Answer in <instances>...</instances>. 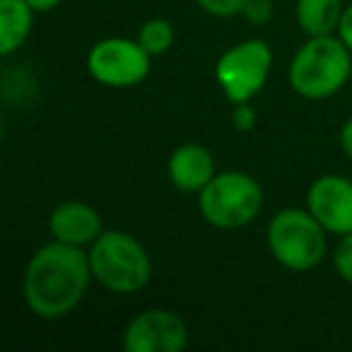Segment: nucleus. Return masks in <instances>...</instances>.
<instances>
[{"label":"nucleus","instance_id":"1","mask_svg":"<svg viewBox=\"0 0 352 352\" xmlns=\"http://www.w3.org/2000/svg\"><path fill=\"white\" fill-rule=\"evenodd\" d=\"M92 278L89 254L82 246L49 241L32 254L25 268V302L32 314L56 321L73 314L85 299Z\"/></svg>","mask_w":352,"mask_h":352},{"label":"nucleus","instance_id":"2","mask_svg":"<svg viewBox=\"0 0 352 352\" xmlns=\"http://www.w3.org/2000/svg\"><path fill=\"white\" fill-rule=\"evenodd\" d=\"M352 75V51L340 36H309L289 63V85L304 99H328L347 85Z\"/></svg>","mask_w":352,"mask_h":352},{"label":"nucleus","instance_id":"3","mask_svg":"<svg viewBox=\"0 0 352 352\" xmlns=\"http://www.w3.org/2000/svg\"><path fill=\"white\" fill-rule=\"evenodd\" d=\"M92 278L113 294H135L152 280V258L133 234L104 230L89 246Z\"/></svg>","mask_w":352,"mask_h":352},{"label":"nucleus","instance_id":"4","mask_svg":"<svg viewBox=\"0 0 352 352\" xmlns=\"http://www.w3.org/2000/svg\"><path fill=\"white\" fill-rule=\"evenodd\" d=\"M268 249L283 268L292 273H307L316 268L326 256L323 225L309 212V208H283L268 222Z\"/></svg>","mask_w":352,"mask_h":352},{"label":"nucleus","instance_id":"5","mask_svg":"<svg viewBox=\"0 0 352 352\" xmlns=\"http://www.w3.org/2000/svg\"><path fill=\"white\" fill-rule=\"evenodd\" d=\"M263 188L246 171H222L198 193V210L217 230H241L258 217Z\"/></svg>","mask_w":352,"mask_h":352},{"label":"nucleus","instance_id":"6","mask_svg":"<svg viewBox=\"0 0 352 352\" xmlns=\"http://www.w3.org/2000/svg\"><path fill=\"white\" fill-rule=\"evenodd\" d=\"M273 51L263 39H246L227 49L215 65V80L227 102H251L268 82Z\"/></svg>","mask_w":352,"mask_h":352},{"label":"nucleus","instance_id":"7","mask_svg":"<svg viewBox=\"0 0 352 352\" xmlns=\"http://www.w3.org/2000/svg\"><path fill=\"white\" fill-rule=\"evenodd\" d=\"M152 56L138 39L109 36L89 49L87 73L99 85L111 89H128L140 85L150 75Z\"/></svg>","mask_w":352,"mask_h":352},{"label":"nucleus","instance_id":"8","mask_svg":"<svg viewBox=\"0 0 352 352\" xmlns=\"http://www.w3.org/2000/svg\"><path fill=\"white\" fill-rule=\"evenodd\" d=\"M188 345V326L169 309H145L123 331L126 352H182Z\"/></svg>","mask_w":352,"mask_h":352},{"label":"nucleus","instance_id":"9","mask_svg":"<svg viewBox=\"0 0 352 352\" xmlns=\"http://www.w3.org/2000/svg\"><path fill=\"white\" fill-rule=\"evenodd\" d=\"M307 208L328 234L352 232V182L340 174H323L309 186Z\"/></svg>","mask_w":352,"mask_h":352},{"label":"nucleus","instance_id":"10","mask_svg":"<svg viewBox=\"0 0 352 352\" xmlns=\"http://www.w3.org/2000/svg\"><path fill=\"white\" fill-rule=\"evenodd\" d=\"M49 232L56 241L85 249V246H92V241L104 232L102 215L89 203L65 201L51 210Z\"/></svg>","mask_w":352,"mask_h":352},{"label":"nucleus","instance_id":"11","mask_svg":"<svg viewBox=\"0 0 352 352\" xmlns=\"http://www.w3.org/2000/svg\"><path fill=\"white\" fill-rule=\"evenodd\" d=\"M215 174V157L206 145H198V142L179 145L166 162L169 182L184 193H201Z\"/></svg>","mask_w":352,"mask_h":352},{"label":"nucleus","instance_id":"12","mask_svg":"<svg viewBox=\"0 0 352 352\" xmlns=\"http://www.w3.org/2000/svg\"><path fill=\"white\" fill-rule=\"evenodd\" d=\"M34 15L27 0H0V54L6 58L30 39Z\"/></svg>","mask_w":352,"mask_h":352},{"label":"nucleus","instance_id":"13","mask_svg":"<svg viewBox=\"0 0 352 352\" xmlns=\"http://www.w3.org/2000/svg\"><path fill=\"white\" fill-rule=\"evenodd\" d=\"M342 12V0H297V25L307 36H328L338 32Z\"/></svg>","mask_w":352,"mask_h":352},{"label":"nucleus","instance_id":"14","mask_svg":"<svg viewBox=\"0 0 352 352\" xmlns=\"http://www.w3.org/2000/svg\"><path fill=\"white\" fill-rule=\"evenodd\" d=\"M138 41L140 46L147 51V54L155 58V56H162L174 46V27H171L169 20L164 17H152L138 32Z\"/></svg>","mask_w":352,"mask_h":352},{"label":"nucleus","instance_id":"15","mask_svg":"<svg viewBox=\"0 0 352 352\" xmlns=\"http://www.w3.org/2000/svg\"><path fill=\"white\" fill-rule=\"evenodd\" d=\"M333 265L345 283H352V232L340 236L336 251H333Z\"/></svg>","mask_w":352,"mask_h":352},{"label":"nucleus","instance_id":"16","mask_svg":"<svg viewBox=\"0 0 352 352\" xmlns=\"http://www.w3.org/2000/svg\"><path fill=\"white\" fill-rule=\"evenodd\" d=\"M196 6L212 17H234L241 15L246 0H196Z\"/></svg>","mask_w":352,"mask_h":352},{"label":"nucleus","instance_id":"17","mask_svg":"<svg viewBox=\"0 0 352 352\" xmlns=\"http://www.w3.org/2000/svg\"><path fill=\"white\" fill-rule=\"evenodd\" d=\"M241 15L251 22V25H265L273 17V3L270 0H246Z\"/></svg>","mask_w":352,"mask_h":352},{"label":"nucleus","instance_id":"18","mask_svg":"<svg viewBox=\"0 0 352 352\" xmlns=\"http://www.w3.org/2000/svg\"><path fill=\"white\" fill-rule=\"evenodd\" d=\"M232 126L239 133H249L256 126V109L249 102L234 104V111H232Z\"/></svg>","mask_w":352,"mask_h":352},{"label":"nucleus","instance_id":"19","mask_svg":"<svg viewBox=\"0 0 352 352\" xmlns=\"http://www.w3.org/2000/svg\"><path fill=\"white\" fill-rule=\"evenodd\" d=\"M338 36L345 41V46L352 51V3L345 6V12H342L340 27H338Z\"/></svg>","mask_w":352,"mask_h":352},{"label":"nucleus","instance_id":"20","mask_svg":"<svg viewBox=\"0 0 352 352\" xmlns=\"http://www.w3.org/2000/svg\"><path fill=\"white\" fill-rule=\"evenodd\" d=\"M340 147H342V152L352 160V116L347 118L340 128Z\"/></svg>","mask_w":352,"mask_h":352},{"label":"nucleus","instance_id":"21","mask_svg":"<svg viewBox=\"0 0 352 352\" xmlns=\"http://www.w3.org/2000/svg\"><path fill=\"white\" fill-rule=\"evenodd\" d=\"M32 6V10L34 12H39V15H44V12H51V10H56V8L63 3V0H27Z\"/></svg>","mask_w":352,"mask_h":352}]
</instances>
